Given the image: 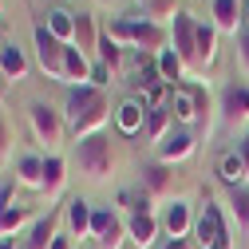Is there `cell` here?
Instances as JSON below:
<instances>
[{
  "instance_id": "6da1fadb",
  "label": "cell",
  "mask_w": 249,
  "mask_h": 249,
  "mask_svg": "<svg viewBox=\"0 0 249 249\" xmlns=\"http://www.w3.org/2000/svg\"><path fill=\"white\" fill-rule=\"evenodd\" d=\"M111 99L103 95L99 87H71L68 91V103H64V119H68V131L75 139H91V135H103L107 127V119H111Z\"/></svg>"
},
{
  "instance_id": "7a4b0ae2",
  "label": "cell",
  "mask_w": 249,
  "mask_h": 249,
  "mask_svg": "<svg viewBox=\"0 0 249 249\" xmlns=\"http://www.w3.org/2000/svg\"><path fill=\"white\" fill-rule=\"evenodd\" d=\"M166 107H170V115H174V127H202V131H210V111H213V103H210V91L202 87V83H178V87H170V99H166Z\"/></svg>"
},
{
  "instance_id": "3957f363",
  "label": "cell",
  "mask_w": 249,
  "mask_h": 249,
  "mask_svg": "<svg viewBox=\"0 0 249 249\" xmlns=\"http://www.w3.org/2000/svg\"><path fill=\"white\" fill-rule=\"evenodd\" d=\"M103 32H111V40L119 44H127V48H139L142 55H159L162 48H170V36H166V28L162 24H150L146 16L131 20V16H123V20H111Z\"/></svg>"
},
{
  "instance_id": "277c9868",
  "label": "cell",
  "mask_w": 249,
  "mask_h": 249,
  "mask_svg": "<svg viewBox=\"0 0 249 249\" xmlns=\"http://www.w3.org/2000/svg\"><path fill=\"white\" fill-rule=\"evenodd\" d=\"M75 162H79V170H83L91 182H103V178L115 170V142H111V135L103 131V135L79 139V146H75Z\"/></svg>"
},
{
  "instance_id": "5b68a950",
  "label": "cell",
  "mask_w": 249,
  "mask_h": 249,
  "mask_svg": "<svg viewBox=\"0 0 249 249\" xmlns=\"http://www.w3.org/2000/svg\"><path fill=\"white\" fill-rule=\"evenodd\" d=\"M190 245L194 249H233V237L226 230V217H222V206L217 202L206 198L198 222H194V233H190Z\"/></svg>"
},
{
  "instance_id": "8992f818",
  "label": "cell",
  "mask_w": 249,
  "mask_h": 249,
  "mask_svg": "<svg viewBox=\"0 0 249 249\" xmlns=\"http://www.w3.org/2000/svg\"><path fill=\"white\" fill-rule=\"evenodd\" d=\"M28 123H32V135L55 154V146H64V135H68V119H64V111H55L52 103H44V99H36L32 107H28Z\"/></svg>"
},
{
  "instance_id": "52a82bcc",
  "label": "cell",
  "mask_w": 249,
  "mask_h": 249,
  "mask_svg": "<svg viewBox=\"0 0 249 249\" xmlns=\"http://www.w3.org/2000/svg\"><path fill=\"white\" fill-rule=\"evenodd\" d=\"M170 48L178 52V59L186 64V75H202L198 64V20L190 12H178L170 24Z\"/></svg>"
},
{
  "instance_id": "ba28073f",
  "label": "cell",
  "mask_w": 249,
  "mask_h": 249,
  "mask_svg": "<svg viewBox=\"0 0 249 249\" xmlns=\"http://www.w3.org/2000/svg\"><path fill=\"white\" fill-rule=\"evenodd\" d=\"M32 44H36V64L48 79L55 83H64V55H68V44H59L52 32H48V24H36V32H32Z\"/></svg>"
},
{
  "instance_id": "9c48e42d",
  "label": "cell",
  "mask_w": 249,
  "mask_h": 249,
  "mask_svg": "<svg viewBox=\"0 0 249 249\" xmlns=\"http://www.w3.org/2000/svg\"><path fill=\"white\" fill-rule=\"evenodd\" d=\"M217 115H222V127L226 131H237L249 123V83L233 79L222 87V99H217Z\"/></svg>"
},
{
  "instance_id": "30bf717a",
  "label": "cell",
  "mask_w": 249,
  "mask_h": 249,
  "mask_svg": "<svg viewBox=\"0 0 249 249\" xmlns=\"http://www.w3.org/2000/svg\"><path fill=\"white\" fill-rule=\"evenodd\" d=\"M91 237H95L99 249H123V241H127V217L111 206H99L91 213Z\"/></svg>"
},
{
  "instance_id": "8fae6325",
  "label": "cell",
  "mask_w": 249,
  "mask_h": 249,
  "mask_svg": "<svg viewBox=\"0 0 249 249\" xmlns=\"http://www.w3.org/2000/svg\"><path fill=\"white\" fill-rule=\"evenodd\" d=\"M194 150H198L194 131L174 127V131H170L159 146H154V159H159V162H166V166H178V162H186V159H194Z\"/></svg>"
},
{
  "instance_id": "7c38bea8",
  "label": "cell",
  "mask_w": 249,
  "mask_h": 249,
  "mask_svg": "<svg viewBox=\"0 0 249 249\" xmlns=\"http://www.w3.org/2000/svg\"><path fill=\"white\" fill-rule=\"evenodd\" d=\"M159 222H162V233H166L170 241H186V237L194 233V222H198V217H194L190 202L174 198V202H170V206L162 210V217H159Z\"/></svg>"
},
{
  "instance_id": "4fadbf2b",
  "label": "cell",
  "mask_w": 249,
  "mask_h": 249,
  "mask_svg": "<svg viewBox=\"0 0 249 249\" xmlns=\"http://www.w3.org/2000/svg\"><path fill=\"white\" fill-rule=\"evenodd\" d=\"M142 178H139V186L150 194V198H170L174 194V186H178V174H174V166H166V162H146L142 170H139Z\"/></svg>"
},
{
  "instance_id": "5bb4252c",
  "label": "cell",
  "mask_w": 249,
  "mask_h": 249,
  "mask_svg": "<svg viewBox=\"0 0 249 249\" xmlns=\"http://www.w3.org/2000/svg\"><path fill=\"white\" fill-rule=\"evenodd\" d=\"M146 103L139 99V95H131V99H123L119 107H115V127H119V135H139V131H146Z\"/></svg>"
},
{
  "instance_id": "9a60e30c",
  "label": "cell",
  "mask_w": 249,
  "mask_h": 249,
  "mask_svg": "<svg viewBox=\"0 0 249 249\" xmlns=\"http://www.w3.org/2000/svg\"><path fill=\"white\" fill-rule=\"evenodd\" d=\"M159 233H162V222L154 213H131L127 217V241L135 249H150L154 241H159Z\"/></svg>"
},
{
  "instance_id": "2e32d148",
  "label": "cell",
  "mask_w": 249,
  "mask_h": 249,
  "mask_svg": "<svg viewBox=\"0 0 249 249\" xmlns=\"http://www.w3.org/2000/svg\"><path fill=\"white\" fill-rule=\"evenodd\" d=\"M210 24L217 28V32H226V36H237L241 32V0H213V4H210Z\"/></svg>"
},
{
  "instance_id": "e0dca14e",
  "label": "cell",
  "mask_w": 249,
  "mask_h": 249,
  "mask_svg": "<svg viewBox=\"0 0 249 249\" xmlns=\"http://www.w3.org/2000/svg\"><path fill=\"white\" fill-rule=\"evenodd\" d=\"M64 182H68L64 154H48V159H44V186H40V194H44L48 202H55L59 194H64Z\"/></svg>"
},
{
  "instance_id": "ac0fdd59",
  "label": "cell",
  "mask_w": 249,
  "mask_h": 249,
  "mask_svg": "<svg viewBox=\"0 0 249 249\" xmlns=\"http://www.w3.org/2000/svg\"><path fill=\"white\" fill-rule=\"evenodd\" d=\"M99 36H103V32H99L95 16H91V12H79V16H75V48H79L87 59L99 52Z\"/></svg>"
},
{
  "instance_id": "d6986e66",
  "label": "cell",
  "mask_w": 249,
  "mask_h": 249,
  "mask_svg": "<svg viewBox=\"0 0 249 249\" xmlns=\"http://www.w3.org/2000/svg\"><path fill=\"white\" fill-rule=\"evenodd\" d=\"M64 83H71V87L91 83V59L75 44H68V55H64Z\"/></svg>"
},
{
  "instance_id": "ffe728a7",
  "label": "cell",
  "mask_w": 249,
  "mask_h": 249,
  "mask_svg": "<svg viewBox=\"0 0 249 249\" xmlns=\"http://www.w3.org/2000/svg\"><path fill=\"white\" fill-rule=\"evenodd\" d=\"M16 186H28V190L44 186V159L40 154H20L16 159Z\"/></svg>"
},
{
  "instance_id": "44dd1931",
  "label": "cell",
  "mask_w": 249,
  "mask_h": 249,
  "mask_svg": "<svg viewBox=\"0 0 249 249\" xmlns=\"http://www.w3.org/2000/svg\"><path fill=\"white\" fill-rule=\"evenodd\" d=\"M91 213H95V206L87 198H71L68 202V233L71 237H87L91 233Z\"/></svg>"
},
{
  "instance_id": "7402d4cb",
  "label": "cell",
  "mask_w": 249,
  "mask_h": 249,
  "mask_svg": "<svg viewBox=\"0 0 249 249\" xmlns=\"http://www.w3.org/2000/svg\"><path fill=\"white\" fill-rule=\"evenodd\" d=\"M217 36H222V32H217L213 24L198 20V64H202V75L213 68V59H217Z\"/></svg>"
},
{
  "instance_id": "603a6c76",
  "label": "cell",
  "mask_w": 249,
  "mask_h": 249,
  "mask_svg": "<svg viewBox=\"0 0 249 249\" xmlns=\"http://www.w3.org/2000/svg\"><path fill=\"white\" fill-rule=\"evenodd\" d=\"M170 131H174V115H170V107H166V103H162V107H150V111H146V139L159 146Z\"/></svg>"
},
{
  "instance_id": "cb8c5ba5",
  "label": "cell",
  "mask_w": 249,
  "mask_h": 249,
  "mask_svg": "<svg viewBox=\"0 0 249 249\" xmlns=\"http://www.w3.org/2000/svg\"><path fill=\"white\" fill-rule=\"evenodd\" d=\"M44 24H48V32H52L59 44H75V12H68V8H52Z\"/></svg>"
},
{
  "instance_id": "d4e9b609",
  "label": "cell",
  "mask_w": 249,
  "mask_h": 249,
  "mask_svg": "<svg viewBox=\"0 0 249 249\" xmlns=\"http://www.w3.org/2000/svg\"><path fill=\"white\" fill-rule=\"evenodd\" d=\"M217 178H222V182L230 186V190H233V186H245V182H249L245 162H241V154H237V150L222 154V162H217Z\"/></svg>"
},
{
  "instance_id": "484cf974",
  "label": "cell",
  "mask_w": 249,
  "mask_h": 249,
  "mask_svg": "<svg viewBox=\"0 0 249 249\" xmlns=\"http://www.w3.org/2000/svg\"><path fill=\"white\" fill-rule=\"evenodd\" d=\"M154 64H159V75H162L170 87H178V83L186 79V64L178 59V52H174V48H162L159 55H154Z\"/></svg>"
},
{
  "instance_id": "4316f807",
  "label": "cell",
  "mask_w": 249,
  "mask_h": 249,
  "mask_svg": "<svg viewBox=\"0 0 249 249\" xmlns=\"http://www.w3.org/2000/svg\"><path fill=\"white\" fill-rule=\"evenodd\" d=\"M55 237H59L55 233V213H44V217L32 222V233H28V245L24 249H52Z\"/></svg>"
},
{
  "instance_id": "83f0119b",
  "label": "cell",
  "mask_w": 249,
  "mask_h": 249,
  "mask_svg": "<svg viewBox=\"0 0 249 249\" xmlns=\"http://www.w3.org/2000/svg\"><path fill=\"white\" fill-rule=\"evenodd\" d=\"M0 71H4V79H24L28 75V55L16 44H4L0 48Z\"/></svg>"
},
{
  "instance_id": "f1b7e54d",
  "label": "cell",
  "mask_w": 249,
  "mask_h": 249,
  "mask_svg": "<svg viewBox=\"0 0 249 249\" xmlns=\"http://www.w3.org/2000/svg\"><path fill=\"white\" fill-rule=\"evenodd\" d=\"M28 222H32V210H28V206H8V210H0V237L20 233Z\"/></svg>"
},
{
  "instance_id": "f546056e",
  "label": "cell",
  "mask_w": 249,
  "mask_h": 249,
  "mask_svg": "<svg viewBox=\"0 0 249 249\" xmlns=\"http://www.w3.org/2000/svg\"><path fill=\"white\" fill-rule=\"evenodd\" d=\"M119 206H127V217H131V213H154V198L142 190V186L123 190V194H119Z\"/></svg>"
},
{
  "instance_id": "4dcf8cb0",
  "label": "cell",
  "mask_w": 249,
  "mask_h": 249,
  "mask_svg": "<svg viewBox=\"0 0 249 249\" xmlns=\"http://www.w3.org/2000/svg\"><path fill=\"white\" fill-rule=\"evenodd\" d=\"M230 210L237 217V230L249 233V186H233L230 190Z\"/></svg>"
},
{
  "instance_id": "1f68e13d",
  "label": "cell",
  "mask_w": 249,
  "mask_h": 249,
  "mask_svg": "<svg viewBox=\"0 0 249 249\" xmlns=\"http://www.w3.org/2000/svg\"><path fill=\"white\" fill-rule=\"evenodd\" d=\"M95 59H99V64H107L111 71H119V64H123V44L111 40V32H103V36H99V52H95Z\"/></svg>"
},
{
  "instance_id": "d6a6232c",
  "label": "cell",
  "mask_w": 249,
  "mask_h": 249,
  "mask_svg": "<svg viewBox=\"0 0 249 249\" xmlns=\"http://www.w3.org/2000/svg\"><path fill=\"white\" fill-rule=\"evenodd\" d=\"M178 12H182V8H174V0H146V4H142V16H146L150 24H162V20L174 24Z\"/></svg>"
},
{
  "instance_id": "836d02e7",
  "label": "cell",
  "mask_w": 249,
  "mask_h": 249,
  "mask_svg": "<svg viewBox=\"0 0 249 249\" xmlns=\"http://www.w3.org/2000/svg\"><path fill=\"white\" fill-rule=\"evenodd\" d=\"M12 159V127H8V115L0 111V166H8Z\"/></svg>"
},
{
  "instance_id": "e575fe53",
  "label": "cell",
  "mask_w": 249,
  "mask_h": 249,
  "mask_svg": "<svg viewBox=\"0 0 249 249\" xmlns=\"http://www.w3.org/2000/svg\"><path fill=\"white\" fill-rule=\"evenodd\" d=\"M233 40H237V68H241V75L249 79V28H241Z\"/></svg>"
},
{
  "instance_id": "d590c367",
  "label": "cell",
  "mask_w": 249,
  "mask_h": 249,
  "mask_svg": "<svg viewBox=\"0 0 249 249\" xmlns=\"http://www.w3.org/2000/svg\"><path fill=\"white\" fill-rule=\"evenodd\" d=\"M107 83H111V68L95 59V64H91V87H99V91H103Z\"/></svg>"
},
{
  "instance_id": "8d00e7d4",
  "label": "cell",
  "mask_w": 249,
  "mask_h": 249,
  "mask_svg": "<svg viewBox=\"0 0 249 249\" xmlns=\"http://www.w3.org/2000/svg\"><path fill=\"white\" fill-rule=\"evenodd\" d=\"M237 154H241V162H245V174H249V135L237 142Z\"/></svg>"
},
{
  "instance_id": "74e56055",
  "label": "cell",
  "mask_w": 249,
  "mask_h": 249,
  "mask_svg": "<svg viewBox=\"0 0 249 249\" xmlns=\"http://www.w3.org/2000/svg\"><path fill=\"white\" fill-rule=\"evenodd\" d=\"M12 206V186H4V190H0V210H8Z\"/></svg>"
},
{
  "instance_id": "f35d334b",
  "label": "cell",
  "mask_w": 249,
  "mask_h": 249,
  "mask_svg": "<svg viewBox=\"0 0 249 249\" xmlns=\"http://www.w3.org/2000/svg\"><path fill=\"white\" fill-rule=\"evenodd\" d=\"M68 237H71V233H59V237L52 241V249H71V241H68Z\"/></svg>"
},
{
  "instance_id": "ab89813d",
  "label": "cell",
  "mask_w": 249,
  "mask_h": 249,
  "mask_svg": "<svg viewBox=\"0 0 249 249\" xmlns=\"http://www.w3.org/2000/svg\"><path fill=\"white\" fill-rule=\"evenodd\" d=\"M162 249H194V245H190V241H166Z\"/></svg>"
},
{
  "instance_id": "60d3db41",
  "label": "cell",
  "mask_w": 249,
  "mask_h": 249,
  "mask_svg": "<svg viewBox=\"0 0 249 249\" xmlns=\"http://www.w3.org/2000/svg\"><path fill=\"white\" fill-rule=\"evenodd\" d=\"M241 24L249 28V0H241Z\"/></svg>"
},
{
  "instance_id": "b9f144b4",
  "label": "cell",
  "mask_w": 249,
  "mask_h": 249,
  "mask_svg": "<svg viewBox=\"0 0 249 249\" xmlns=\"http://www.w3.org/2000/svg\"><path fill=\"white\" fill-rule=\"evenodd\" d=\"M0 249H12V237H0Z\"/></svg>"
},
{
  "instance_id": "7bdbcfd3",
  "label": "cell",
  "mask_w": 249,
  "mask_h": 249,
  "mask_svg": "<svg viewBox=\"0 0 249 249\" xmlns=\"http://www.w3.org/2000/svg\"><path fill=\"white\" fill-rule=\"evenodd\" d=\"M103 4H111V0H103Z\"/></svg>"
},
{
  "instance_id": "ee69618b",
  "label": "cell",
  "mask_w": 249,
  "mask_h": 249,
  "mask_svg": "<svg viewBox=\"0 0 249 249\" xmlns=\"http://www.w3.org/2000/svg\"><path fill=\"white\" fill-rule=\"evenodd\" d=\"M142 4H146V0H142Z\"/></svg>"
}]
</instances>
